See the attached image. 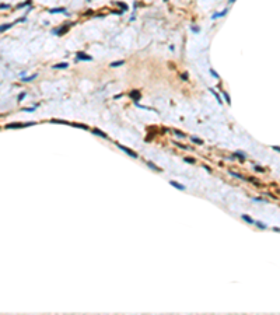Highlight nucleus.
<instances>
[{
	"label": "nucleus",
	"instance_id": "1",
	"mask_svg": "<svg viewBox=\"0 0 280 315\" xmlns=\"http://www.w3.org/2000/svg\"><path fill=\"white\" fill-rule=\"evenodd\" d=\"M37 125L35 122H27V123H9L6 125V129H21V127H28V126H34Z\"/></svg>",
	"mask_w": 280,
	"mask_h": 315
},
{
	"label": "nucleus",
	"instance_id": "2",
	"mask_svg": "<svg viewBox=\"0 0 280 315\" xmlns=\"http://www.w3.org/2000/svg\"><path fill=\"white\" fill-rule=\"evenodd\" d=\"M116 146H118V147H119L122 151H125V153H126L127 155H130L132 158H139V155H137V153H136V151H133V150H130V148H127L126 146H123V144H116Z\"/></svg>",
	"mask_w": 280,
	"mask_h": 315
},
{
	"label": "nucleus",
	"instance_id": "3",
	"mask_svg": "<svg viewBox=\"0 0 280 315\" xmlns=\"http://www.w3.org/2000/svg\"><path fill=\"white\" fill-rule=\"evenodd\" d=\"M70 25L71 24H67V25H63V27H60V28H58V30H53V34L55 35H64V34L70 30Z\"/></svg>",
	"mask_w": 280,
	"mask_h": 315
},
{
	"label": "nucleus",
	"instance_id": "4",
	"mask_svg": "<svg viewBox=\"0 0 280 315\" xmlns=\"http://www.w3.org/2000/svg\"><path fill=\"white\" fill-rule=\"evenodd\" d=\"M76 56H77V60H87V62L92 60V56H90V55L84 53V52H77V53H76Z\"/></svg>",
	"mask_w": 280,
	"mask_h": 315
},
{
	"label": "nucleus",
	"instance_id": "5",
	"mask_svg": "<svg viewBox=\"0 0 280 315\" xmlns=\"http://www.w3.org/2000/svg\"><path fill=\"white\" fill-rule=\"evenodd\" d=\"M129 97L133 99L134 102H137V101L140 99V97H141V94H140V90H133V91H130Z\"/></svg>",
	"mask_w": 280,
	"mask_h": 315
},
{
	"label": "nucleus",
	"instance_id": "6",
	"mask_svg": "<svg viewBox=\"0 0 280 315\" xmlns=\"http://www.w3.org/2000/svg\"><path fill=\"white\" fill-rule=\"evenodd\" d=\"M48 11L51 13V14H55V13H64L66 16H69V13L66 11V9L64 7H58V9H49Z\"/></svg>",
	"mask_w": 280,
	"mask_h": 315
},
{
	"label": "nucleus",
	"instance_id": "7",
	"mask_svg": "<svg viewBox=\"0 0 280 315\" xmlns=\"http://www.w3.org/2000/svg\"><path fill=\"white\" fill-rule=\"evenodd\" d=\"M92 133L97 134V136H99V137H102V139H108V134H105V133L102 132V130L97 129V127H94V129H92Z\"/></svg>",
	"mask_w": 280,
	"mask_h": 315
},
{
	"label": "nucleus",
	"instance_id": "8",
	"mask_svg": "<svg viewBox=\"0 0 280 315\" xmlns=\"http://www.w3.org/2000/svg\"><path fill=\"white\" fill-rule=\"evenodd\" d=\"M37 73L35 74H32V76H27V77H23L21 78V81L23 83H30V81H34V80H35V78H37Z\"/></svg>",
	"mask_w": 280,
	"mask_h": 315
},
{
	"label": "nucleus",
	"instance_id": "9",
	"mask_svg": "<svg viewBox=\"0 0 280 315\" xmlns=\"http://www.w3.org/2000/svg\"><path fill=\"white\" fill-rule=\"evenodd\" d=\"M16 23H10V24H3V25H0V32H4V31L10 30L13 25H14Z\"/></svg>",
	"mask_w": 280,
	"mask_h": 315
},
{
	"label": "nucleus",
	"instance_id": "10",
	"mask_svg": "<svg viewBox=\"0 0 280 315\" xmlns=\"http://www.w3.org/2000/svg\"><path fill=\"white\" fill-rule=\"evenodd\" d=\"M227 11H228V9L223 10L221 13H216V14H213V16H212V20H216V18H220V17H224V16L227 14Z\"/></svg>",
	"mask_w": 280,
	"mask_h": 315
},
{
	"label": "nucleus",
	"instance_id": "11",
	"mask_svg": "<svg viewBox=\"0 0 280 315\" xmlns=\"http://www.w3.org/2000/svg\"><path fill=\"white\" fill-rule=\"evenodd\" d=\"M170 185H172V186H175L177 189H179V191H185V186L184 185H181L179 182H175V181H170Z\"/></svg>",
	"mask_w": 280,
	"mask_h": 315
},
{
	"label": "nucleus",
	"instance_id": "12",
	"mask_svg": "<svg viewBox=\"0 0 280 315\" xmlns=\"http://www.w3.org/2000/svg\"><path fill=\"white\" fill-rule=\"evenodd\" d=\"M147 165H148V167H150L151 169H154V171H158V172H161V171H162V168L157 167V165H155L154 162H151V161H147Z\"/></svg>",
	"mask_w": 280,
	"mask_h": 315
},
{
	"label": "nucleus",
	"instance_id": "13",
	"mask_svg": "<svg viewBox=\"0 0 280 315\" xmlns=\"http://www.w3.org/2000/svg\"><path fill=\"white\" fill-rule=\"evenodd\" d=\"M242 220H245L247 223H249V224H255V220L252 219V217H249V216H247V214H242Z\"/></svg>",
	"mask_w": 280,
	"mask_h": 315
},
{
	"label": "nucleus",
	"instance_id": "14",
	"mask_svg": "<svg viewBox=\"0 0 280 315\" xmlns=\"http://www.w3.org/2000/svg\"><path fill=\"white\" fill-rule=\"evenodd\" d=\"M66 67H69V63H67V62H63V63H58V65H55V66H53V69H66Z\"/></svg>",
	"mask_w": 280,
	"mask_h": 315
},
{
	"label": "nucleus",
	"instance_id": "15",
	"mask_svg": "<svg viewBox=\"0 0 280 315\" xmlns=\"http://www.w3.org/2000/svg\"><path fill=\"white\" fill-rule=\"evenodd\" d=\"M51 123H58V125H69L70 122H67V120H60V119H51Z\"/></svg>",
	"mask_w": 280,
	"mask_h": 315
},
{
	"label": "nucleus",
	"instance_id": "16",
	"mask_svg": "<svg viewBox=\"0 0 280 315\" xmlns=\"http://www.w3.org/2000/svg\"><path fill=\"white\" fill-rule=\"evenodd\" d=\"M122 65H125V60H116V62H112L109 66H111V67H118V66H122Z\"/></svg>",
	"mask_w": 280,
	"mask_h": 315
},
{
	"label": "nucleus",
	"instance_id": "17",
	"mask_svg": "<svg viewBox=\"0 0 280 315\" xmlns=\"http://www.w3.org/2000/svg\"><path fill=\"white\" fill-rule=\"evenodd\" d=\"M234 155H235V157H238L241 161H244V160H245V153H244V151H235V153H234Z\"/></svg>",
	"mask_w": 280,
	"mask_h": 315
},
{
	"label": "nucleus",
	"instance_id": "18",
	"mask_svg": "<svg viewBox=\"0 0 280 315\" xmlns=\"http://www.w3.org/2000/svg\"><path fill=\"white\" fill-rule=\"evenodd\" d=\"M172 132H174V134H177L178 137H182V139H185V137H186V134L184 132H181V130H178V129H174Z\"/></svg>",
	"mask_w": 280,
	"mask_h": 315
},
{
	"label": "nucleus",
	"instance_id": "19",
	"mask_svg": "<svg viewBox=\"0 0 280 315\" xmlns=\"http://www.w3.org/2000/svg\"><path fill=\"white\" fill-rule=\"evenodd\" d=\"M210 92H212V94H213L214 97H216V99H217V101H219V104H223V99H221V97H220L219 94H217V92L214 91L213 88H210Z\"/></svg>",
	"mask_w": 280,
	"mask_h": 315
},
{
	"label": "nucleus",
	"instance_id": "20",
	"mask_svg": "<svg viewBox=\"0 0 280 315\" xmlns=\"http://www.w3.org/2000/svg\"><path fill=\"white\" fill-rule=\"evenodd\" d=\"M31 3H32V0H27V2H24V3H20L17 7L21 9V7H25V6H31Z\"/></svg>",
	"mask_w": 280,
	"mask_h": 315
},
{
	"label": "nucleus",
	"instance_id": "21",
	"mask_svg": "<svg viewBox=\"0 0 280 315\" xmlns=\"http://www.w3.org/2000/svg\"><path fill=\"white\" fill-rule=\"evenodd\" d=\"M191 140L193 141V143H196V144H203V140L202 139H198V137H195V136H192Z\"/></svg>",
	"mask_w": 280,
	"mask_h": 315
},
{
	"label": "nucleus",
	"instance_id": "22",
	"mask_svg": "<svg viewBox=\"0 0 280 315\" xmlns=\"http://www.w3.org/2000/svg\"><path fill=\"white\" fill-rule=\"evenodd\" d=\"M223 97H224V99H226V102H227V104H231V98H230V95L227 94L226 91H223Z\"/></svg>",
	"mask_w": 280,
	"mask_h": 315
},
{
	"label": "nucleus",
	"instance_id": "23",
	"mask_svg": "<svg viewBox=\"0 0 280 315\" xmlns=\"http://www.w3.org/2000/svg\"><path fill=\"white\" fill-rule=\"evenodd\" d=\"M255 224H256L259 228H262V230H265V228H266V224L262 223V221H255Z\"/></svg>",
	"mask_w": 280,
	"mask_h": 315
},
{
	"label": "nucleus",
	"instance_id": "24",
	"mask_svg": "<svg viewBox=\"0 0 280 315\" xmlns=\"http://www.w3.org/2000/svg\"><path fill=\"white\" fill-rule=\"evenodd\" d=\"M184 161H185V162H189V164H195V162H196L195 158H189V157H185V158H184Z\"/></svg>",
	"mask_w": 280,
	"mask_h": 315
},
{
	"label": "nucleus",
	"instance_id": "25",
	"mask_svg": "<svg viewBox=\"0 0 280 315\" xmlns=\"http://www.w3.org/2000/svg\"><path fill=\"white\" fill-rule=\"evenodd\" d=\"M191 30H192L195 34H199V32H200V27H198V25H192V27H191Z\"/></svg>",
	"mask_w": 280,
	"mask_h": 315
},
{
	"label": "nucleus",
	"instance_id": "26",
	"mask_svg": "<svg viewBox=\"0 0 280 315\" xmlns=\"http://www.w3.org/2000/svg\"><path fill=\"white\" fill-rule=\"evenodd\" d=\"M116 4H118L119 7H122V11H126V10H127V6L125 4V3H120V2H118Z\"/></svg>",
	"mask_w": 280,
	"mask_h": 315
},
{
	"label": "nucleus",
	"instance_id": "27",
	"mask_svg": "<svg viewBox=\"0 0 280 315\" xmlns=\"http://www.w3.org/2000/svg\"><path fill=\"white\" fill-rule=\"evenodd\" d=\"M10 4H6V3H0V10H9Z\"/></svg>",
	"mask_w": 280,
	"mask_h": 315
},
{
	"label": "nucleus",
	"instance_id": "28",
	"mask_svg": "<svg viewBox=\"0 0 280 315\" xmlns=\"http://www.w3.org/2000/svg\"><path fill=\"white\" fill-rule=\"evenodd\" d=\"M174 146H178L179 148H188V146H185V144H182V143H178V141H174Z\"/></svg>",
	"mask_w": 280,
	"mask_h": 315
},
{
	"label": "nucleus",
	"instance_id": "29",
	"mask_svg": "<svg viewBox=\"0 0 280 315\" xmlns=\"http://www.w3.org/2000/svg\"><path fill=\"white\" fill-rule=\"evenodd\" d=\"M230 175L235 176V178H241V179H244V176H242V175H240V174H237V172H231V171H230Z\"/></svg>",
	"mask_w": 280,
	"mask_h": 315
},
{
	"label": "nucleus",
	"instance_id": "30",
	"mask_svg": "<svg viewBox=\"0 0 280 315\" xmlns=\"http://www.w3.org/2000/svg\"><path fill=\"white\" fill-rule=\"evenodd\" d=\"M210 74H212V76H213V77H216V78H220V76H219V74H217V73H216V71H214V70H213V69H210Z\"/></svg>",
	"mask_w": 280,
	"mask_h": 315
},
{
	"label": "nucleus",
	"instance_id": "31",
	"mask_svg": "<svg viewBox=\"0 0 280 315\" xmlns=\"http://www.w3.org/2000/svg\"><path fill=\"white\" fill-rule=\"evenodd\" d=\"M37 109V106H32V108H24L23 111L24 112H32V111H35Z\"/></svg>",
	"mask_w": 280,
	"mask_h": 315
},
{
	"label": "nucleus",
	"instance_id": "32",
	"mask_svg": "<svg viewBox=\"0 0 280 315\" xmlns=\"http://www.w3.org/2000/svg\"><path fill=\"white\" fill-rule=\"evenodd\" d=\"M25 95H27V92H21V94L18 95V101H23V99L25 98Z\"/></svg>",
	"mask_w": 280,
	"mask_h": 315
},
{
	"label": "nucleus",
	"instance_id": "33",
	"mask_svg": "<svg viewBox=\"0 0 280 315\" xmlns=\"http://www.w3.org/2000/svg\"><path fill=\"white\" fill-rule=\"evenodd\" d=\"M188 77H189V74H188V73L181 74V78H182V80H188Z\"/></svg>",
	"mask_w": 280,
	"mask_h": 315
},
{
	"label": "nucleus",
	"instance_id": "34",
	"mask_svg": "<svg viewBox=\"0 0 280 315\" xmlns=\"http://www.w3.org/2000/svg\"><path fill=\"white\" fill-rule=\"evenodd\" d=\"M255 169H256L258 172H263V171H265V169L262 168V167H259V165H256V167H255Z\"/></svg>",
	"mask_w": 280,
	"mask_h": 315
},
{
	"label": "nucleus",
	"instance_id": "35",
	"mask_svg": "<svg viewBox=\"0 0 280 315\" xmlns=\"http://www.w3.org/2000/svg\"><path fill=\"white\" fill-rule=\"evenodd\" d=\"M113 98H115V99H118V98H122V94H118V95H115V97H113Z\"/></svg>",
	"mask_w": 280,
	"mask_h": 315
},
{
	"label": "nucleus",
	"instance_id": "36",
	"mask_svg": "<svg viewBox=\"0 0 280 315\" xmlns=\"http://www.w3.org/2000/svg\"><path fill=\"white\" fill-rule=\"evenodd\" d=\"M273 150H275V151H279L280 148H279V146H273Z\"/></svg>",
	"mask_w": 280,
	"mask_h": 315
},
{
	"label": "nucleus",
	"instance_id": "37",
	"mask_svg": "<svg viewBox=\"0 0 280 315\" xmlns=\"http://www.w3.org/2000/svg\"><path fill=\"white\" fill-rule=\"evenodd\" d=\"M252 200H255V202H262V199H259V198H255V199H252Z\"/></svg>",
	"mask_w": 280,
	"mask_h": 315
},
{
	"label": "nucleus",
	"instance_id": "38",
	"mask_svg": "<svg viewBox=\"0 0 280 315\" xmlns=\"http://www.w3.org/2000/svg\"><path fill=\"white\" fill-rule=\"evenodd\" d=\"M234 2H235V0H228V3H234Z\"/></svg>",
	"mask_w": 280,
	"mask_h": 315
}]
</instances>
